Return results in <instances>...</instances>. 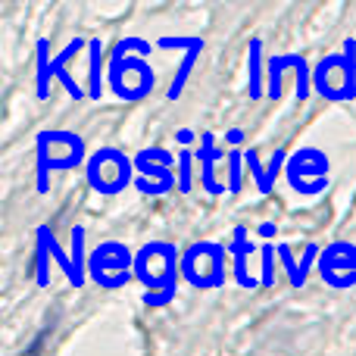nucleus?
Instances as JSON below:
<instances>
[{"mask_svg": "<svg viewBox=\"0 0 356 356\" xmlns=\"http://www.w3.org/2000/svg\"><path fill=\"white\" fill-rule=\"evenodd\" d=\"M191 138H194V135H191V131H188V129H181V131H178V141H181V144H188V141H191Z\"/></svg>", "mask_w": 356, "mask_h": 356, "instance_id": "obj_28", "label": "nucleus"}, {"mask_svg": "<svg viewBox=\"0 0 356 356\" xmlns=\"http://www.w3.org/2000/svg\"><path fill=\"white\" fill-rule=\"evenodd\" d=\"M228 257H232V275H234V284L244 291H253V288H263L257 275H250V257H253V238L244 225H234L232 232V241H228Z\"/></svg>", "mask_w": 356, "mask_h": 356, "instance_id": "obj_13", "label": "nucleus"}, {"mask_svg": "<svg viewBox=\"0 0 356 356\" xmlns=\"http://www.w3.org/2000/svg\"><path fill=\"white\" fill-rule=\"evenodd\" d=\"M154 44L144 38H122L110 50V69H106V88L116 100H144L156 85V72L150 66Z\"/></svg>", "mask_w": 356, "mask_h": 356, "instance_id": "obj_2", "label": "nucleus"}, {"mask_svg": "<svg viewBox=\"0 0 356 356\" xmlns=\"http://www.w3.org/2000/svg\"><path fill=\"white\" fill-rule=\"evenodd\" d=\"M228 247L216 241H194L181 250V282L194 291H216L225 284Z\"/></svg>", "mask_w": 356, "mask_h": 356, "instance_id": "obj_7", "label": "nucleus"}, {"mask_svg": "<svg viewBox=\"0 0 356 356\" xmlns=\"http://www.w3.org/2000/svg\"><path fill=\"white\" fill-rule=\"evenodd\" d=\"M135 156H129L119 147H100L88 156L85 163V181L94 194L100 197H116L125 188L135 184Z\"/></svg>", "mask_w": 356, "mask_h": 356, "instance_id": "obj_5", "label": "nucleus"}, {"mask_svg": "<svg viewBox=\"0 0 356 356\" xmlns=\"http://www.w3.org/2000/svg\"><path fill=\"white\" fill-rule=\"evenodd\" d=\"M197 156V166H200V188L207 197H222L228 194V181L219 178L216 166L219 163H228V150H219L216 147V135L213 131H203L200 135V147L194 150Z\"/></svg>", "mask_w": 356, "mask_h": 356, "instance_id": "obj_12", "label": "nucleus"}, {"mask_svg": "<svg viewBox=\"0 0 356 356\" xmlns=\"http://www.w3.org/2000/svg\"><path fill=\"white\" fill-rule=\"evenodd\" d=\"M135 282L144 288V307H169L181 284V250L169 241H147L135 250Z\"/></svg>", "mask_w": 356, "mask_h": 356, "instance_id": "obj_1", "label": "nucleus"}, {"mask_svg": "<svg viewBox=\"0 0 356 356\" xmlns=\"http://www.w3.org/2000/svg\"><path fill=\"white\" fill-rule=\"evenodd\" d=\"M284 181L300 197H319L332 184V160L319 147H300L291 150L284 163Z\"/></svg>", "mask_w": 356, "mask_h": 356, "instance_id": "obj_8", "label": "nucleus"}, {"mask_svg": "<svg viewBox=\"0 0 356 356\" xmlns=\"http://www.w3.org/2000/svg\"><path fill=\"white\" fill-rule=\"evenodd\" d=\"M275 257H278V244H272V241H266V244L259 247V259H263V272H259V284H263V288H272V282H275V272H272V266H275Z\"/></svg>", "mask_w": 356, "mask_h": 356, "instance_id": "obj_24", "label": "nucleus"}, {"mask_svg": "<svg viewBox=\"0 0 356 356\" xmlns=\"http://www.w3.org/2000/svg\"><path fill=\"white\" fill-rule=\"evenodd\" d=\"M85 138L69 129H44L35 135V191L47 194L50 172H69L88 163Z\"/></svg>", "mask_w": 356, "mask_h": 356, "instance_id": "obj_3", "label": "nucleus"}, {"mask_svg": "<svg viewBox=\"0 0 356 356\" xmlns=\"http://www.w3.org/2000/svg\"><path fill=\"white\" fill-rule=\"evenodd\" d=\"M294 75L297 79V100H309L313 94V66L303 54L291 50V54H272L269 63H266V94L269 100H282L284 94V79Z\"/></svg>", "mask_w": 356, "mask_h": 356, "instance_id": "obj_10", "label": "nucleus"}, {"mask_svg": "<svg viewBox=\"0 0 356 356\" xmlns=\"http://www.w3.org/2000/svg\"><path fill=\"white\" fill-rule=\"evenodd\" d=\"M88 278L104 291H119L135 282V250L122 241H100L88 253Z\"/></svg>", "mask_w": 356, "mask_h": 356, "instance_id": "obj_6", "label": "nucleus"}, {"mask_svg": "<svg viewBox=\"0 0 356 356\" xmlns=\"http://www.w3.org/2000/svg\"><path fill=\"white\" fill-rule=\"evenodd\" d=\"M203 47H207V41H197L194 47L188 50V54L181 56V63H178V72H175V79H172V85H169V91H166V100H178L184 94V88H188V79H191V72H194V66H197V56L203 54Z\"/></svg>", "mask_w": 356, "mask_h": 356, "instance_id": "obj_21", "label": "nucleus"}, {"mask_svg": "<svg viewBox=\"0 0 356 356\" xmlns=\"http://www.w3.org/2000/svg\"><path fill=\"white\" fill-rule=\"evenodd\" d=\"M319 278L334 291L356 288V244L350 241H332L319 253Z\"/></svg>", "mask_w": 356, "mask_h": 356, "instance_id": "obj_11", "label": "nucleus"}, {"mask_svg": "<svg viewBox=\"0 0 356 356\" xmlns=\"http://www.w3.org/2000/svg\"><path fill=\"white\" fill-rule=\"evenodd\" d=\"M50 253L41 241H35V284L38 288H47L50 284Z\"/></svg>", "mask_w": 356, "mask_h": 356, "instance_id": "obj_25", "label": "nucleus"}, {"mask_svg": "<svg viewBox=\"0 0 356 356\" xmlns=\"http://www.w3.org/2000/svg\"><path fill=\"white\" fill-rule=\"evenodd\" d=\"M284 163H288V150H275L269 166H263V160H259L257 150H244V169L250 172V178H253V184H257L259 194H272L275 178L284 175Z\"/></svg>", "mask_w": 356, "mask_h": 356, "instance_id": "obj_15", "label": "nucleus"}, {"mask_svg": "<svg viewBox=\"0 0 356 356\" xmlns=\"http://www.w3.org/2000/svg\"><path fill=\"white\" fill-rule=\"evenodd\" d=\"M266 56H263V38H250L247 44V91L250 100H263L266 94Z\"/></svg>", "mask_w": 356, "mask_h": 356, "instance_id": "obj_18", "label": "nucleus"}, {"mask_svg": "<svg viewBox=\"0 0 356 356\" xmlns=\"http://www.w3.org/2000/svg\"><path fill=\"white\" fill-rule=\"evenodd\" d=\"M178 194H191L194 191V163H197V156H194V150H178Z\"/></svg>", "mask_w": 356, "mask_h": 356, "instance_id": "obj_22", "label": "nucleus"}, {"mask_svg": "<svg viewBox=\"0 0 356 356\" xmlns=\"http://www.w3.org/2000/svg\"><path fill=\"white\" fill-rule=\"evenodd\" d=\"M69 259H72V288L75 291H81L91 278H88V247H85V241H88V232H85V225H72V232H69Z\"/></svg>", "mask_w": 356, "mask_h": 356, "instance_id": "obj_19", "label": "nucleus"}, {"mask_svg": "<svg viewBox=\"0 0 356 356\" xmlns=\"http://www.w3.org/2000/svg\"><path fill=\"white\" fill-rule=\"evenodd\" d=\"M313 94L334 104L356 100V38H347L338 54L322 56L313 66Z\"/></svg>", "mask_w": 356, "mask_h": 356, "instance_id": "obj_4", "label": "nucleus"}, {"mask_svg": "<svg viewBox=\"0 0 356 356\" xmlns=\"http://www.w3.org/2000/svg\"><path fill=\"white\" fill-rule=\"evenodd\" d=\"M259 234H263V238H272V234H275V225H272V222H263V225H259Z\"/></svg>", "mask_w": 356, "mask_h": 356, "instance_id": "obj_26", "label": "nucleus"}, {"mask_svg": "<svg viewBox=\"0 0 356 356\" xmlns=\"http://www.w3.org/2000/svg\"><path fill=\"white\" fill-rule=\"evenodd\" d=\"M241 138H244V135H241L238 129H232V131H228V141H232V144H241Z\"/></svg>", "mask_w": 356, "mask_h": 356, "instance_id": "obj_27", "label": "nucleus"}, {"mask_svg": "<svg viewBox=\"0 0 356 356\" xmlns=\"http://www.w3.org/2000/svg\"><path fill=\"white\" fill-rule=\"evenodd\" d=\"M228 194H241L244 181V150H228Z\"/></svg>", "mask_w": 356, "mask_h": 356, "instance_id": "obj_23", "label": "nucleus"}, {"mask_svg": "<svg viewBox=\"0 0 356 356\" xmlns=\"http://www.w3.org/2000/svg\"><path fill=\"white\" fill-rule=\"evenodd\" d=\"M50 79H54V56H50V41L38 38L35 44V94L38 100L50 97Z\"/></svg>", "mask_w": 356, "mask_h": 356, "instance_id": "obj_20", "label": "nucleus"}, {"mask_svg": "<svg viewBox=\"0 0 356 356\" xmlns=\"http://www.w3.org/2000/svg\"><path fill=\"white\" fill-rule=\"evenodd\" d=\"M106 69H110V50H104V41H100V38H91V41H88V81H85L88 100L104 97Z\"/></svg>", "mask_w": 356, "mask_h": 356, "instance_id": "obj_16", "label": "nucleus"}, {"mask_svg": "<svg viewBox=\"0 0 356 356\" xmlns=\"http://www.w3.org/2000/svg\"><path fill=\"white\" fill-rule=\"evenodd\" d=\"M319 253H322V247H319V244H307V247H303L300 263H297L294 250H291L288 244H278V259H282L284 272H288L291 288H303V284H307L309 269H313V266H319Z\"/></svg>", "mask_w": 356, "mask_h": 356, "instance_id": "obj_17", "label": "nucleus"}, {"mask_svg": "<svg viewBox=\"0 0 356 356\" xmlns=\"http://www.w3.org/2000/svg\"><path fill=\"white\" fill-rule=\"evenodd\" d=\"M85 47H88V41H85V38H72V41H69L66 47H63L60 54L54 56V79L60 81V85H63V91H66L72 100H88L85 85H81V81H75V75L69 72V63H72L75 56H79Z\"/></svg>", "mask_w": 356, "mask_h": 356, "instance_id": "obj_14", "label": "nucleus"}, {"mask_svg": "<svg viewBox=\"0 0 356 356\" xmlns=\"http://www.w3.org/2000/svg\"><path fill=\"white\" fill-rule=\"evenodd\" d=\"M178 156L166 147H147L135 154V188L144 197H163L178 191Z\"/></svg>", "mask_w": 356, "mask_h": 356, "instance_id": "obj_9", "label": "nucleus"}]
</instances>
